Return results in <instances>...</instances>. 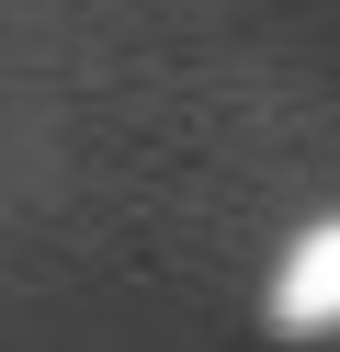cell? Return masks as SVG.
I'll return each instance as SVG.
<instances>
[{
	"label": "cell",
	"instance_id": "cell-1",
	"mask_svg": "<svg viewBox=\"0 0 340 352\" xmlns=\"http://www.w3.org/2000/svg\"><path fill=\"white\" fill-rule=\"evenodd\" d=\"M261 318L284 329V341H329L340 329V216L295 228V250L272 261V284H261Z\"/></svg>",
	"mask_w": 340,
	"mask_h": 352
}]
</instances>
